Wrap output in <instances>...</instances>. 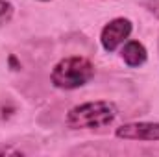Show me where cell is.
Instances as JSON below:
<instances>
[{
    "mask_svg": "<svg viewBox=\"0 0 159 157\" xmlns=\"http://www.w3.org/2000/svg\"><path fill=\"white\" fill-rule=\"evenodd\" d=\"M94 72L96 69L91 59L83 56H67L54 65L50 72V81L56 89L74 91L87 85L94 78Z\"/></svg>",
    "mask_w": 159,
    "mask_h": 157,
    "instance_id": "2",
    "label": "cell"
},
{
    "mask_svg": "<svg viewBox=\"0 0 159 157\" xmlns=\"http://www.w3.org/2000/svg\"><path fill=\"white\" fill-rule=\"evenodd\" d=\"M13 13H15V6L9 0H0V24L11 20Z\"/></svg>",
    "mask_w": 159,
    "mask_h": 157,
    "instance_id": "6",
    "label": "cell"
},
{
    "mask_svg": "<svg viewBox=\"0 0 159 157\" xmlns=\"http://www.w3.org/2000/svg\"><path fill=\"white\" fill-rule=\"evenodd\" d=\"M152 2H159V0H152Z\"/></svg>",
    "mask_w": 159,
    "mask_h": 157,
    "instance_id": "9",
    "label": "cell"
},
{
    "mask_svg": "<svg viewBox=\"0 0 159 157\" xmlns=\"http://www.w3.org/2000/svg\"><path fill=\"white\" fill-rule=\"evenodd\" d=\"M120 59L129 69H139L148 61V50L146 46L137 39H128L120 46Z\"/></svg>",
    "mask_w": 159,
    "mask_h": 157,
    "instance_id": "5",
    "label": "cell"
},
{
    "mask_svg": "<svg viewBox=\"0 0 159 157\" xmlns=\"http://www.w3.org/2000/svg\"><path fill=\"white\" fill-rule=\"evenodd\" d=\"M131 32H133V22L128 17H115L104 24L100 32V44L107 54H111L129 39Z\"/></svg>",
    "mask_w": 159,
    "mask_h": 157,
    "instance_id": "3",
    "label": "cell"
},
{
    "mask_svg": "<svg viewBox=\"0 0 159 157\" xmlns=\"http://www.w3.org/2000/svg\"><path fill=\"white\" fill-rule=\"evenodd\" d=\"M119 117V109L109 100H91L70 107L65 124L70 129H102L111 126Z\"/></svg>",
    "mask_w": 159,
    "mask_h": 157,
    "instance_id": "1",
    "label": "cell"
},
{
    "mask_svg": "<svg viewBox=\"0 0 159 157\" xmlns=\"http://www.w3.org/2000/svg\"><path fill=\"white\" fill-rule=\"evenodd\" d=\"M115 137L120 141L159 142V122H152V120L124 122L119 128H115Z\"/></svg>",
    "mask_w": 159,
    "mask_h": 157,
    "instance_id": "4",
    "label": "cell"
},
{
    "mask_svg": "<svg viewBox=\"0 0 159 157\" xmlns=\"http://www.w3.org/2000/svg\"><path fill=\"white\" fill-rule=\"evenodd\" d=\"M39 2H50V0H39Z\"/></svg>",
    "mask_w": 159,
    "mask_h": 157,
    "instance_id": "8",
    "label": "cell"
},
{
    "mask_svg": "<svg viewBox=\"0 0 159 157\" xmlns=\"http://www.w3.org/2000/svg\"><path fill=\"white\" fill-rule=\"evenodd\" d=\"M0 154H15V155H19L22 152L20 150H13V148H0Z\"/></svg>",
    "mask_w": 159,
    "mask_h": 157,
    "instance_id": "7",
    "label": "cell"
}]
</instances>
